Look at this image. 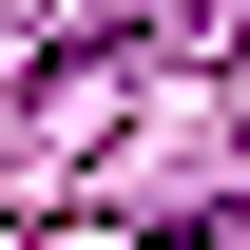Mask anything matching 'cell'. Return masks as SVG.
I'll list each match as a JSON object with an SVG mask.
<instances>
[{
	"label": "cell",
	"mask_w": 250,
	"mask_h": 250,
	"mask_svg": "<svg viewBox=\"0 0 250 250\" xmlns=\"http://www.w3.org/2000/svg\"><path fill=\"white\" fill-rule=\"evenodd\" d=\"M154 250H250V212H173V231H154Z\"/></svg>",
	"instance_id": "1"
},
{
	"label": "cell",
	"mask_w": 250,
	"mask_h": 250,
	"mask_svg": "<svg viewBox=\"0 0 250 250\" xmlns=\"http://www.w3.org/2000/svg\"><path fill=\"white\" fill-rule=\"evenodd\" d=\"M135 20H154V0H77V39H135Z\"/></svg>",
	"instance_id": "2"
}]
</instances>
